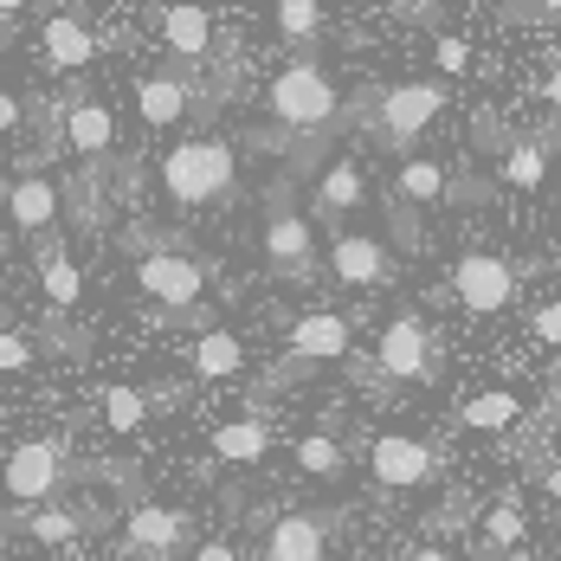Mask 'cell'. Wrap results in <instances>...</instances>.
I'll return each instance as SVG.
<instances>
[{"mask_svg": "<svg viewBox=\"0 0 561 561\" xmlns=\"http://www.w3.org/2000/svg\"><path fill=\"white\" fill-rule=\"evenodd\" d=\"M265 111L278 123V136H310V149L330 142L342 129L336 78H330L317 58H290V65H284L278 78H272V91H265Z\"/></svg>", "mask_w": 561, "mask_h": 561, "instance_id": "cell-1", "label": "cell"}, {"mask_svg": "<svg viewBox=\"0 0 561 561\" xmlns=\"http://www.w3.org/2000/svg\"><path fill=\"white\" fill-rule=\"evenodd\" d=\"M162 194H169L174 207H220L232 201V181H239V156H232V142L226 136H187V142H174L169 156H162Z\"/></svg>", "mask_w": 561, "mask_h": 561, "instance_id": "cell-2", "label": "cell"}, {"mask_svg": "<svg viewBox=\"0 0 561 561\" xmlns=\"http://www.w3.org/2000/svg\"><path fill=\"white\" fill-rule=\"evenodd\" d=\"M71 484V446L65 439H26V446L7 451V465H0V491L13 497V504H53L58 491Z\"/></svg>", "mask_w": 561, "mask_h": 561, "instance_id": "cell-3", "label": "cell"}, {"mask_svg": "<svg viewBox=\"0 0 561 561\" xmlns=\"http://www.w3.org/2000/svg\"><path fill=\"white\" fill-rule=\"evenodd\" d=\"M136 290L149 297V304H162L174 317H194L201 310V290H207V265L194 259V252H181V245H156V252H136Z\"/></svg>", "mask_w": 561, "mask_h": 561, "instance_id": "cell-4", "label": "cell"}, {"mask_svg": "<svg viewBox=\"0 0 561 561\" xmlns=\"http://www.w3.org/2000/svg\"><path fill=\"white\" fill-rule=\"evenodd\" d=\"M265 265L290 284L317 278V239H310V220L290 207V187H272V207H265Z\"/></svg>", "mask_w": 561, "mask_h": 561, "instance_id": "cell-5", "label": "cell"}, {"mask_svg": "<svg viewBox=\"0 0 561 561\" xmlns=\"http://www.w3.org/2000/svg\"><path fill=\"white\" fill-rule=\"evenodd\" d=\"M439 111H446V84H433V78L393 84V91L375 98V136H381L388 149H407V142H420V136L433 129Z\"/></svg>", "mask_w": 561, "mask_h": 561, "instance_id": "cell-6", "label": "cell"}, {"mask_svg": "<svg viewBox=\"0 0 561 561\" xmlns=\"http://www.w3.org/2000/svg\"><path fill=\"white\" fill-rule=\"evenodd\" d=\"M451 297H458L471 317H497V310H510V297H516L510 259H497V252H465V259L451 265Z\"/></svg>", "mask_w": 561, "mask_h": 561, "instance_id": "cell-7", "label": "cell"}, {"mask_svg": "<svg viewBox=\"0 0 561 561\" xmlns=\"http://www.w3.org/2000/svg\"><path fill=\"white\" fill-rule=\"evenodd\" d=\"M0 214L13 220V232H26V239H46L65 214V194H58V181L46 169H26L13 174L7 187H0Z\"/></svg>", "mask_w": 561, "mask_h": 561, "instance_id": "cell-8", "label": "cell"}, {"mask_svg": "<svg viewBox=\"0 0 561 561\" xmlns=\"http://www.w3.org/2000/svg\"><path fill=\"white\" fill-rule=\"evenodd\" d=\"M375 362L393 381H433V330H426V317H413V310L388 317V330L375 342Z\"/></svg>", "mask_w": 561, "mask_h": 561, "instance_id": "cell-9", "label": "cell"}, {"mask_svg": "<svg viewBox=\"0 0 561 561\" xmlns=\"http://www.w3.org/2000/svg\"><path fill=\"white\" fill-rule=\"evenodd\" d=\"M201 111H207V98L194 91L187 71H142L136 78V116L149 129H174V123H187V116H201Z\"/></svg>", "mask_w": 561, "mask_h": 561, "instance_id": "cell-10", "label": "cell"}, {"mask_svg": "<svg viewBox=\"0 0 561 561\" xmlns=\"http://www.w3.org/2000/svg\"><path fill=\"white\" fill-rule=\"evenodd\" d=\"M368 471H375L388 491H420V484L439 478V451L426 446V439H407V433H381V439L368 446Z\"/></svg>", "mask_w": 561, "mask_h": 561, "instance_id": "cell-11", "label": "cell"}, {"mask_svg": "<svg viewBox=\"0 0 561 561\" xmlns=\"http://www.w3.org/2000/svg\"><path fill=\"white\" fill-rule=\"evenodd\" d=\"M187 536H194L187 510H169V504H136L129 523H123V542H129L136 561H174L187 549Z\"/></svg>", "mask_w": 561, "mask_h": 561, "instance_id": "cell-12", "label": "cell"}, {"mask_svg": "<svg viewBox=\"0 0 561 561\" xmlns=\"http://www.w3.org/2000/svg\"><path fill=\"white\" fill-rule=\"evenodd\" d=\"M393 272H400V259H393L375 232H336V245H330V278L336 284H348V290H381V284H393Z\"/></svg>", "mask_w": 561, "mask_h": 561, "instance_id": "cell-13", "label": "cell"}, {"mask_svg": "<svg viewBox=\"0 0 561 561\" xmlns=\"http://www.w3.org/2000/svg\"><path fill=\"white\" fill-rule=\"evenodd\" d=\"M348 342H355V330H348V317H336V310L297 317V323H290V355H284L278 381H297V368H310V362H336V355H348Z\"/></svg>", "mask_w": 561, "mask_h": 561, "instance_id": "cell-14", "label": "cell"}, {"mask_svg": "<svg viewBox=\"0 0 561 561\" xmlns=\"http://www.w3.org/2000/svg\"><path fill=\"white\" fill-rule=\"evenodd\" d=\"M58 136H65V149H71L84 169H104L116 156V116L104 111V104H91V98H71V104H65V129H58Z\"/></svg>", "mask_w": 561, "mask_h": 561, "instance_id": "cell-15", "label": "cell"}, {"mask_svg": "<svg viewBox=\"0 0 561 561\" xmlns=\"http://www.w3.org/2000/svg\"><path fill=\"white\" fill-rule=\"evenodd\" d=\"M39 46H46V71H65V78H78V71L91 65V53H98V39H91V26H84L78 7H65V13L46 20Z\"/></svg>", "mask_w": 561, "mask_h": 561, "instance_id": "cell-16", "label": "cell"}, {"mask_svg": "<svg viewBox=\"0 0 561 561\" xmlns=\"http://www.w3.org/2000/svg\"><path fill=\"white\" fill-rule=\"evenodd\" d=\"M362 207H368V174L355 169V162L317 169V187H310V214H317V220H348V214H362Z\"/></svg>", "mask_w": 561, "mask_h": 561, "instance_id": "cell-17", "label": "cell"}, {"mask_svg": "<svg viewBox=\"0 0 561 561\" xmlns=\"http://www.w3.org/2000/svg\"><path fill=\"white\" fill-rule=\"evenodd\" d=\"M330 556V523L323 516H278L272 529H265V556L259 561H323Z\"/></svg>", "mask_w": 561, "mask_h": 561, "instance_id": "cell-18", "label": "cell"}, {"mask_svg": "<svg viewBox=\"0 0 561 561\" xmlns=\"http://www.w3.org/2000/svg\"><path fill=\"white\" fill-rule=\"evenodd\" d=\"M156 33L174 58H207L214 53V13L207 7H156Z\"/></svg>", "mask_w": 561, "mask_h": 561, "instance_id": "cell-19", "label": "cell"}, {"mask_svg": "<svg viewBox=\"0 0 561 561\" xmlns=\"http://www.w3.org/2000/svg\"><path fill=\"white\" fill-rule=\"evenodd\" d=\"M451 194V174L439 162H426V156H413V162H400L393 169V201L400 207H433V201H446Z\"/></svg>", "mask_w": 561, "mask_h": 561, "instance_id": "cell-20", "label": "cell"}, {"mask_svg": "<svg viewBox=\"0 0 561 561\" xmlns=\"http://www.w3.org/2000/svg\"><path fill=\"white\" fill-rule=\"evenodd\" d=\"M187 368H194L201 381H226V375H239V368H245V342L232 336V330H207V336L194 342Z\"/></svg>", "mask_w": 561, "mask_h": 561, "instance_id": "cell-21", "label": "cell"}, {"mask_svg": "<svg viewBox=\"0 0 561 561\" xmlns=\"http://www.w3.org/2000/svg\"><path fill=\"white\" fill-rule=\"evenodd\" d=\"M214 451H220L226 465H259L265 451H272V426L265 420H226V426H214Z\"/></svg>", "mask_w": 561, "mask_h": 561, "instance_id": "cell-22", "label": "cell"}, {"mask_svg": "<svg viewBox=\"0 0 561 561\" xmlns=\"http://www.w3.org/2000/svg\"><path fill=\"white\" fill-rule=\"evenodd\" d=\"M458 420L471 426V433H510L516 420H523V393L510 388H491V393H471L465 407H458Z\"/></svg>", "mask_w": 561, "mask_h": 561, "instance_id": "cell-23", "label": "cell"}, {"mask_svg": "<svg viewBox=\"0 0 561 561\" xmlns=\"http://www.w3.org/2000/svg\"><path fill=\"white\" fill-rule=\"evenodd\" d=\"M523 536H529V523H523V510L510 504V497L478 516V542H484L491 556H516V549H523Z\"/></svg>", "mask_w": 561, "mask_h": 561, "instance_id": "cell-24", "label": "cell"}, {"mask_svg": "<svg viewBox=\"0 0 561 561\" xmlns=\"http://www.w3.org/2000/svg\"><path fill=\"white\" fill-rule=\"evenodd\" d=\"M39 284H46V304H53V310H78V297H84L78 265H71L58 245H46V252H39Z\"/></svg>", "mask_w": 561, "mask_h": 561, "instance_id": "cell-25", "label": "cell"}, {"mask_svg": "<svg viewBox=\"0 0 561 561\" xmlns=\"http://www.w3.org/2000/svg\"><path fill=\"white\" fill-rule=\"evenodd\" d=\"M290 458H297V471H304V478H323V484H330V478H342V465H348L330 433H304Z\"/></svg>", "mask_w": 561, "mask_h": 561, "instance_id": "cell-26", "label": "cell"}, {"mask_svg": "<svg viewBox=\"0 0 561 561\" xmlns=\"http://www.w3.org/2000/svg\"><path fill=\"white\" fill-rule=\"evenodd\" d=\"M497 174H504L510 187H542V181H549V149H542V142H510Z\"/></svg>", "mask_w": 561, "mask_h": 561, "instance_id": "cell-27", "label": "cell"}, {"mask_svg": "<svg viewBox=\"0 0 561 561\" xmlns=\"http://www.w3.org/2000/svg\"><path fill=\"white\" fill-rule=\"evenodd\" d=\"M142 420H149V393L142 388H129V381L104 388V426L111 433H142Z\"/></svg>", "mask_w": 561, "mask_h": 561, "instance_id": "cell-28", "label": "cell"}, {"mask_svg": "<svg viewBox=\"0 0 561 561\" xmlns=\"http://www.w3.org/2000/svg\"><path fill=\"white\" fill-rule=\"evenodd\" d=\"M20 529H26L33 542H46V549H58V542H71V536L84 529V516H78V510H58V504H46V510H33V516H26Z\"/></svg>", "mask_w": 561, "mask_h": 561, "instance_id": "cell-29", "label": "cell"}, {"mask_svg": "<svg viewBox=\"0 0 561 561\" xmlns=\"http://www.w3.org/2000/svg\"><path fill=\"white\" fill-rule=\"evenodd\" d=\"M272 20H278L284 39H297V46H310V39L323 33V7H317V0H278Z\"/></svg>", "mask_w": 561, "mask_h": 561, "instance_id": "cell-30", "label": "cell"}, {"mask_svg": "<svg viewBox=\"0 0 561 561\" xmlns=\"http://www.w3.org/2000/svg\"><path fill=\"white\" fill-rule=\"evenodd\" d=\"M33 336H20V330H0V375H26L33 368Z\"/></svg>", "mask_w": 561, "mask_h": 561, "instance_id": "cell-31", "label": "cell"}, {"mask_svg": "<svg viewBox=\"0 0 561 561\" xmlns=\"http://www.w3.org/2000/svg\"><path fill=\"white\" fill-rule=\"evenodd\" d=\"M529 330H536V342H549V348H561V297H556V304H542V310L529 317Z\"/></svg>", "mask_w": 561, "mask_h": 561, "instance_id": "cell-32", "label": "cell"}, {"mask_svg": "<svg viewBox=\"0 0 561 561\" xmlns=\"http://www.w3.org/2000/svg\"><path fill=\"white\" fill-rule=\"evenodd\" d=\"M433 58L446 65V78H451V71H465V58H471V46H465V39H439V53H433Z\"/></svg>", "mask_w": 561, "mask_h": 561, "instance_id": "cell-33", "label": "cell"}, {"mask_svg": "<svg viewBox=\"0 0 561 561\" xmlns=\"http://www.w3.org/2000/svg\"><path fill=\"white\" fill-rule=\"evenodd\" d=\"M26 104H20V98H13V91H0V136H13V129H20V123H26Z\"/></svg>", "mask_w": 561, "mask_h": 561, "instance_id": "cell-34", "label": "cell"}, {"mask_svg": "<svg viewBox=\"0 0 561 561\" xmlns=\"http://www.w3.org/2000/svg\"><path fill=\"white\" fill-rule=\"evenodd\" d=\"M194 561H239V549H232V542H201Z\"/></svg>", "mask_w": 561, "mask_h": 561, "instance_id": "cell-35", "label": "cell"}, {"mask_svg": "<svg viewBox=\"0 0 561 561\" xmlns=\"http://www.w3.org/2000/svg\"><path fill=\"white\" fill-rule=\"evenodd\" d=\"M407 561H451V549H446V542H426V549H413Z\"/></svg>", "mask_w": 561, "mask_h": 561, "instance_id": "cell-36", "label": "cell"}, {"mask_svg": "<svg viewBox=\"0 0 561 561\" xmlns=\"http://www.w3.org/2000/svg\"><path fill=\"white\" fill-rule=\"evenodd\" d=\"M542 98H549V104H556V111H561V65H556V71H549V84H542Z\"/></svg>", "mask_w": 561, "mask_h": 561, "instance_id": "cell-37", "label": "cell"}, {"mask_svg": "<svg viewBox=\"0 0 561 561\" xmlns=\"http://www.w3.org/2000/svg\"><path fill=\"white\" fill-rule=\"evenodd\" d=\"M542 491H549V497H561V465H549V471H542Z\"/></svg>", "mask_w": 561, "mask_h": 561, "instance_id": "cell-38", "label": "cell"}, {"mask_svg": "<svg viewBox=\"0 0 561 561\" xmlns=\"http://www.w3.org/2000/svg\"><path fill=\"white\" fill-rule=\"evenodd\" d=\"M549 426H556V433H561V388L549 393Z\"/></svg>", "mask_w": 561, "mask_h": 561, "instance_id": "cell-39", "label": "cell"}, {"mask_svg": "<svg viewBox=\"0 0 561 561\" xmlns=\"http://www.w3.org/2000/svg\"><path fill=\"white\" fill-rule=\"evenodd\" d=\"M497 561H542L536 549H516V556H497Z\"/></svg>", "mask_w": 561, "mask_h": 561, "instance_id": "cell-40", "label": "cell"}, {"mask_svg": "<svg viewBox=\"0 0 561 561\" xmlns=\"http://www.w3.org/2000/svg\"><path fill=\"white\" fill-rule=\"evenodd\" d=\"M0 187H7V181H0Z\"/></svg>", "mask_w": 561, "mask_h": 561, "instance_id": "cell-41", "label": "cell"}]
</instances>
